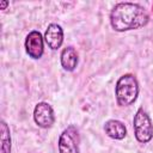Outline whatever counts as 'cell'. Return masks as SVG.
I'll return each instance as SVG.
<instances>
[{
	"label": "cell",
	"mask_w": 153,
	"mask_h": 153,
	"mask_svg": "<svg viewBox=\"0 0 153 153\" xmlns=\"http://www.w3.org/2000/svg\"><path fill=\"white\" fill-rule=\"evenodd\" d=\"M148 22V12L136 2H118L110 12V25L117 32L139 30L145 27Z\"/></svg>",
	"instance_id": "obj_1"
},
{
	"label": "cell",
	"mask_w": 153,
	"mask_h": 153,
	"mask_svg": "<svg viewBox=\"0 0 153 153\" xmlns=\"http://www.w3.org/2000/svg\"><path fill=\"white\" fill-rule=\"evenodd\" d=\"M139 82L134 74L127 73L118 78L115 85V97L120 106H130L139 96Z\"/></svg>",
	"instance_id": "obj_2"
},
{
	"label": "cell",
	"mask_w": 153,
	"mask_h": 153,
	"mask_svg": "<svg viewBox=\"0 0 153 153\" xmlns=\"http://www.w3.org/2000/svg\"><path fill=\"white\" fill-rule=\"evenodd\" d=\"M133 128L135 139L140 143H147L153 137V123L148 114L142 109L139 108L133 118Z\"/></svg>",
	"instance_id": "obj_3"
},
{
	"label": "cell",
	"mask_w": 153,
	"mask_h": 153,
	"mask_svg": "<svg viewBox=\"0 0 153 153\" xmlns=\"http://www.w3.org/2000/svg\"><path fill=\"white\" fill-rule=\"evenodd\" d=\"M80 135L75 126L71 124L62 130L59 136L57 148L59 153H79Z\"/></svg>",
	"instance_id": "obj_4"
},
{
	"label": "cell",
	"mask_w": 153,
	"mask_h": 153,
	"mask_svg": "<svg viewBox=\"0 0 153 153\" xmlns=\"http://www.w3.org/2000/svg\"><path fill=\"white\" fill-rule=\"evenodd\" d=\"M33 121L35 123L42 128V129H48L53 127L55 123V114L51 108V105L47 102H39L35 105L33 109Z\"/></svg>",
	"instance_id": "obj_5"
},
{
	"label": "cell",
	"mask_w": 153,
	"mask_h": 153,
	"mask_svg": "<svg viewBox=\"0 0 153 153\" xmlns=\"http://www.w3.org/2000/svg\"><path fill=\"white\" fill-rule=\"evenodd\" d=\"M25 51L33 60L42 57L44 53V37L39 31L32 30L27 33L25 38Z\"/></svg>",
	"instance_id": "obj_6"
},
{
	"label": "cell",
	"mask_w": 153,
	"mask_h": 153,
	"mask_svg": "<svg viewBox=\"0 0 153 153\" xmlns=\"http://www.w3.org/2000/svg\"><path fill=\"white\" fill-rule=\"evenodd\" d=\"M44 41L51 50H57L63 43V29L56 23L48 25L44 32Z\"/></svg>",
	"instance_id": "obj_7"
},
{
	"label": "cell",
	"mask_w": 153,
	"mask_h": 153,
	"mask_svg": "<svg viewBox=\"0 0 153 153\" xmlns=\"http://www.w3.org/2000/svg\"><path fill=\"white\" fill-rule=\"evenodd\" d=\"M103 129L104 133L114 140H123L127 136V127L120 120H108Z\"/></svg>",
	"instance_id": "obj_8"
},
{
	"label": "cell",
	"mask_w": 153,
	"mask_h": 153,
	"mask_svg": "<svg viewBox=\"0 0 153 153\" xmlns=\"http://www.w3.org/2000/svg\"><path fill=\"white\" fill-rule=\"evenodd\" d=\"M60 62L61 66L65 71L67 72H73L79 62V57H78V53L73 47H66L62 49L61 55H60Z\"/></svg>",
	"instance_id": "obj_9"
},
{
	"label": "cell",
	"mask_w": 153,
	"mask_h": 153,
	"mask_svg": "<svg viewBox=\"0 0 153 153\" xmlns=\"http://www.w3.org/2000/svg\"><path fill=\"white\" fill-rule=\"evenodd\" d=\"M0 133H1L0 153H11V147H12L11 131H10L8 124L5 121H1V123H0Z\"/></svg>",
	"instance_id": "obj_10"
},
{
	"label": "cell",
	"mask_w": 153,
	"mask_h": 153,
	"mask_svg": "<svg viewBox=\"0 0 153 153\" xmlns=\"http://www.w3.org/2000/svg\"><path fill=\"white\" fill-rule=\"evenodd\" d=\"M8 4H10V2L6 1V0H5V1H0V10H5V8L8 6Z\"/></svg>",
	"instance_id": "obj_11"
}]
</instances>
